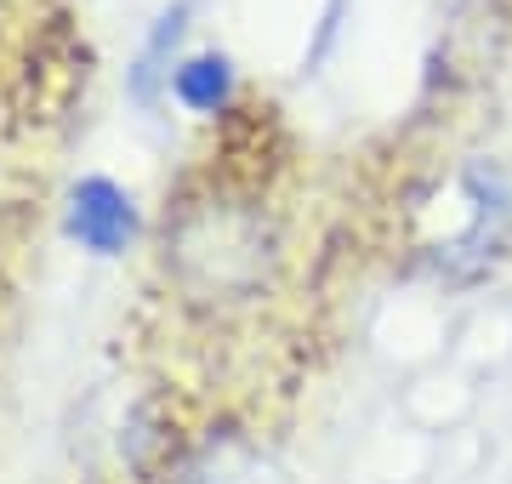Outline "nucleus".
Masks as SVG:
<instances>
[{
  "label": "nucleus",
  "instance_id": "2",
  "mask_svg": "<svg viewBox=\"0 0 512 484\" xmlns=\"http://www.w3.org/2000/svg\"><path fill=\"white\" fill-rule=\"evenodd\" d=\"M69 234L92 257H120L137 234V205L114 177H80L69 194Z\"/></svg>",
  "mask_w": 512,
  "mask_h": 484
},
{
  "label": "nucleus",
  "instance_id": "3",
  "mask_svg": "<svg viewBox=\"0 0 512 484\" xmlns=\"http://www.w3.org/2000/svg\"><path fill=\"white\" fill-rule=\"evenodd\" d=\"M171 92H177V103L194 109V114L228 109V97H234V63H228L222 52L183 57V63L171 69Z\"/></svg>",
  "mask_w": 512,
  "mask_h": 484
},
{
  "label": "nucleus",
  "instance_id": "1",
  "mask_svg": "<svg viewBox=\"0 0 512 484\" xmlns=\"http://www.w3.org/2000/svg\"><path fill=\"white\" fill-rule=\"evenodd\" d=\"M177 268H183V280L205 285V291L239 297L268 268V234L234 205H205L200 217L177 228Z\"/></svg>",
  "mask_w": 512,
  "mask_h": 484
},
{
  "label": "nucleus",
  "instance_id": "4",
  "mask_svg": "<svg viewBox=\"0 0 512 484\" xmlns=\"http://www.w3.org/2000/svg\"><path fill=\"white\" fill-rule=\"evenodd\" d=\"M194 484H279V473L262 462V456L228 445L222 456H211V467H205V473H194Z\"/></svg>",
  "mask_w": 512,
  "mask_h": 484
}]
</instances>
